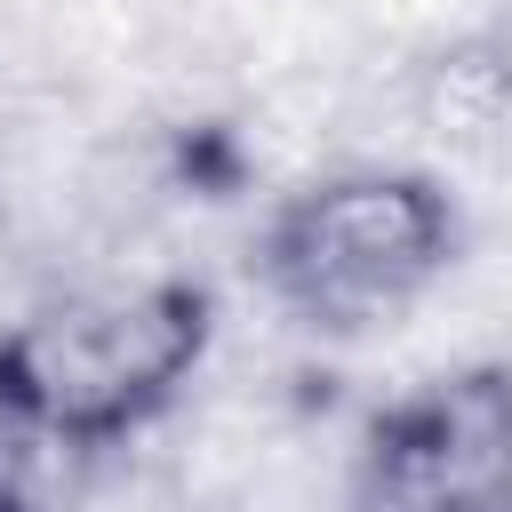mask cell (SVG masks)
I'll use <instances>...</instances> for the list:
<instances>
[{"label":"cell","instance_id":"obj_1","mask_svg":"<svg viewBox=\"0 0 512 512\" xmlns=\"http://www.w3.org/2000/svg\"><path fill=\"white\" fill-rule=\"evenodd\" d=\"M216 344V296L184 272L80 280L0 328V416L16 440L112 448L160 424Z\"/></svg>","mask_w":512,"mask_h":512},{"label":"cell","instance_id":"obj_2","mask_svg":"<svg viewBox=\"0 0 512 512\" xmlns=\"http://www.w3.org/2000/svg\"><path fill=\"white\" fill-rule=\"evenodd\" d=\"M456 200L416 168H336L296 184L264 224V288L320 328L408 312L456 264Z\"/></svg>","mask_w":512,"mask_h":512},{"label":"cell","instance_id":"obj_3","mask_svg":"<svg viewBox=\"0 0 512 512\" xmlns=\"http://www.w3.org/2000/svg\"><path fill=\"white\" fill-rule=\"evenodd\" d=\"M352 488L368 512H512V368H448L384 400Z\"/></svg>","mask_w":512,"mask_h":512},{"label":"cell","instance_id":"obj_4","mask_svg":"<svg viewBox=\"0 0 512 512\" xmlns=\"http://www.w3.org/2000/svg\"><path fill=\"white\" fill-rule=\"evenodd\" d=\"M8 448H16V424L0 416V480H8Z\"/></svg>","mask_w":512,"mask_h":512},{"label":"cell","instance_id":"obj_5","mask_svg":"<svg viewBox=\"0 0 512 512\" xmlns=\"http://www.w3.org/2000/svg\"><path fill=\"white\" fill-rule=\"evenodd\" d=\"M0 512H24V496H16V480H0Z\"/></svg>","mask_w":512,"mask_h":512}]
</instances>
